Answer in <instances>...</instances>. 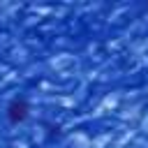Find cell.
Here are the masks:
<instances>
[{
  "label": "cell",
  "instance_id": "1",
  "mask_svg": "<svg viewBox=\"0 0 148 148\" xmlns=\"http://www.w3.org/2000/svg\"><path fill=\"white\" fill-rule=\"evenodd\" d=\"M25 111H28L25 102H14V104L9 106V116H12L14 123H16V120H23V118H25Z\"/></svg>",
  "mask_w": 148,
  "mask_h": 148
}]
</instances>
